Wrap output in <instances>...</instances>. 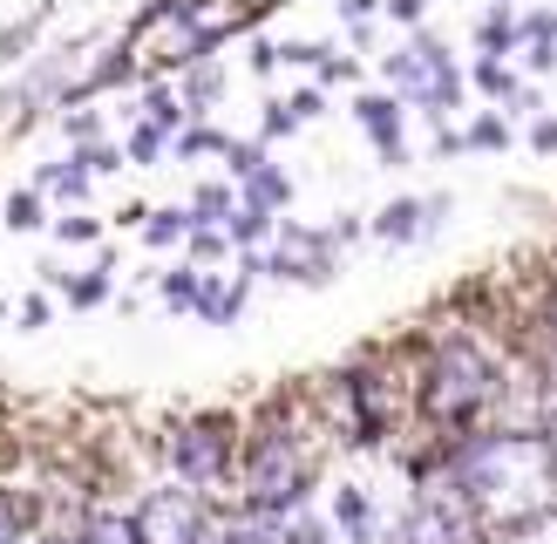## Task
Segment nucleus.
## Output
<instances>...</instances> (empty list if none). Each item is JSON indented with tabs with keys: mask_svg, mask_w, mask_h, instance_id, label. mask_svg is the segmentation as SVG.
<instances>
[{
	"mask_svg": "<svg viewBox=\"0 0 557 544\" xmlns=\"http://www.w3.org/2000/svg\"><path fill=\"white\" fill-rule=\"evenodd\" d=\"M429 462H442L476 504L483 531H523V524H544L557 510V470H550V449L544 435L531 429H476L462 443H442Z\"/></svg>",
	"mask_w": 557,
	"mask_h": 544,
	"instance_id": "nucleus-1",
	"label": "nucleus"
},
{
	"mask_svg": "<svg viewBox=\"0 0 557 544\" xmlns=\"http://www.w3.org/2000/svg\"><path fill=\"white\" fill-rule=\"evenodd\" d=\"M496 401H504V368L476 334H435L422 354V381H414V416H422L442 443L476 435Z\"/></svg>",
	"mask_w": 557,
	"mask_h": 544,
	"instance_id": "nucleus-2",
	"label": "nucleus"
},
{
	"mask_svg": "<svg viewBox=\"0 0 557 544\" xmlns=\"http://www.w3.org/2000/svg\"><path fill=\"white\" fill-rule=\"evenodd\" d=\"M163 456H171V470L184 490H198V497H218V490L238 483V462H245V435L225 422V416H190L163 435Z\"/></svg>",
	"mask_w": 557,
	"mask_h": 544,
	"instance_id": "nucleus-3",
	"label": "nucleus"
},
{
	"mask_svg": "<svg viewBox=\"0 0 557 544\" xmlns=\"http://www.w3.org/2000/svg\"><path fill=\"white\" fill-rule=\"evenodd\" d=\"M414 381H422V368L408 374L401 354H374L368 368H354L347 374V388H354V408H360V435L368 443H381L395 422L414 416Z\"/></svg>",
	"mask_w": 557,
	"mask_h": 544,
	"instance_id": "nucleus-4",
	"label": "nucleus"
},
{
	"mask_svg": "<svg viewBox=\"0 0 557 544\" xmlns=\"http://www.w3.org/2000/svg\"><path fill=\"white\" fill-rule=\"evenodd\" d=\"M129 54H136L144 69H184V62H198V54H211L205 14L190 8V0H157V8L136 21Z\"/></svg>",
	"mask_w": 557,
	"mask_h": 544,
	"instance_id": "nucleus-5",
	"label": "nucleus"
},
{
	"mask_svg": "<svg viewBox=\"0 0 557 544\" xmlns=\"http://www.w3.org/2000/svg\"><path fill=\"white\" fill-rule=\"evenodd\" d=\"M136 537L144 544H198L218 517H211V497H198V490H184V483H171V490H144L136 497Z\"/></svg>",
	"mask_w": 557,
	"mask_h": 544,
	"instance_id": "nucleus-6",
	"label": "nucleus"
},
{
	"mask_svg": "<svg viewBox=\"0 0 557 544\" xmlns=\"http://www.w3.org/2000/svg\"><path fill=\"white\" fill-rule=\"evenodd\" d=\"M387 75H395L422 109H449L456 102V69H449V54H442L435 41H414L401 54H387Z\"/></svg>",
	"mask_w": 557,
	"mask_h": 544,
	"instance_id": "nucleus-7",
	"label": "nucleus"
},
{
	"mask_svg": "<svg viewBox=\"0 0 557 544\" xmlns=\"http://www.w3.org/2000/svg\"><path fill=\"white\" fill-rule=\"evenodd\" d=\"M326 531H333V544H374V497L341 483L333 490V524Z\"/></svg>",
	"mask_w": 557,
	"mask_h": 544,
	"instance_id": "nucleus-8",
	"label": "nucleus"
},
{
	"mask_svg": "<svg viewBox=\"0 0 557 544\" xmlns=\"http://www.w3.org/2000/svg\"><path fill=\"white\" fill-rule=\"evenodd\" d=\"M265 265H272V272H286V280H326V272H333L326 245H320L313 232H286V245H278Z\"/></svg>",
	"mask_w": 557,
	"mask_h": 544,
	"instance_id": "nucleus-9",
	"label": "nucleus"
},
{
	"mask_svg": "<svg viewBox=\"0 0 557 544\" xmlns=\"http://www.w3.org/2000/svg\"><path fill=\"white\" fill-rule=\"evenodd\" d=\"M360 129L381 144L387 163H401V102L395 96H360Z\"/></svg>",
	"mask_w": 557,
	"mask_h": 544,
	"instance_id": "nucleus-10",
	"label": "nucleus"
},
{
	"mask_svg": "<svg viewBox=\"0 0 557 544\" xmlns=\"http://www.w3.org/2000/svg\"><path fill=\"white\" fill-rule=\"evenodd\" d=\"M75 544H144V537H136V517L129 510H89L75 524Z\"/></svg>",
	"mask_w": 557,
	"mask_h": 544,
	"instance_id": "nucleus-11",
	"label": "nucleus"
},
{
	"mask_svg": "<svg viewBox=\"0 0 557 544\" xmlns=\"http://www.w3.org/2000/svg\"><path fill=\"white\" fill-rule=\"evenodd\" d=\"M238 307H245V272H232V280H211V272H205L198 313H205V320H238Z\"/></svg>",
	"mask_w": 557,
	"mask_h": 544,
	"instance_id": "nucleus-12",
	"label": "nucleus"
},
{
	"mask_svg": "<svg viewBox=\"0 0 557 544\" xmlns=\"http://www.w3.org/2000/svg\"><path fill=\"white\" fill-rule=\"evenodd\" d=\"M374 232H381V238H414V232H429V205H422V198H395V205L374 218Z\"/></svg>",
	"mask_w": 557,
	"mask_h": 544,
	"instance_id": "nucleus-13",
	"label": "nucleus"
},
{
	"mask_svg": "<svg viewBox=\"0 0 557 544\" xmlns=\"http://www.w3.org/2000/svg\"><path fill=\"white\" fill-rule=\"evenodd\" d=\"M198 232V218H184V211H150L144 218V238L150 245H177V238H190Z\"/></svg>",
	"mask_w": 557,
	"mask_h": 544,
	"instance_id": "nucleus-14",
	"label": "nucleus"
},
{
	"mask_svg": "<svg viewBox=\"0 0 557 544\" xmlns=\"http://www.w3.org/2000/svg\"><path fill=\"white\" fill-rule=\"evenodd\" d=\"M27 531H35L27 504L14 497V490H0V544H27Z\"/></svg>",
	"mask_w": 557,
	"mask_h": 544,
	"instance_id": "nucleus-15",
	"label": "nucleus"
},
{
	"mask_svg": "<svg viewBox=\"0 0 557 544\" xmlns=\"http://www.w3.org/2000/svg\"><path fill=\"white\" fill-rule=\"evenodd\" d=\"M163 150H171V129L144 116V123H136V136H129V157H136V163H157Z\"/></svg>",
	"mask_w": 557,
	"mask_h": 544,
	"instance_id": "nucleus-16",
	"label": "nucleus"
},
{
	"mask_svg": "<svg viewBox=\"0 0 557 544\" xmlns=\"http://www.w3.org/2000/svg\"><path fill=\"white\" fill-rule=\"evenodd\" d=\"M82 184H89V171H82V157H69L62 171H41V177H35V190H54V198H75Z\"/></svg>",
	"mask_w": 557,
	"mask_h": 544,
	"instance_id": "nucleus-17",
	"label": "nucleus"
},
{
	"mask_svg": "<svg viewBox=\"0 0 557 544\" xmlns=\"http://www.w3.org/2000/svg\"><path fill=\"white\" fill-rule=\"evenodd\" d=\"M198 286H205V272H171V280H163V299H171V307H198Z\"/></svg>",
	"mask_w": 557,
	"mask_h": 544,
	"instance_id": "nucleus-18",
	"label": "nucleus"
},
{
	"mask_svg": "<svg viewBox=\"0 0 557 544\" xmlns=\"http://www.w3.org/2000/svg\"><path fill=\"white\" fill-rule=\"evenodd\" d=\"M225 211H232V190H225V184L198 190V225H205V232H211V225H218V218H225Z\"/></svg>",
	"mask_w": 557,
	"mask_h": 544,
	"instance_id": "nucleus-19",
	"label": "nucleus"
},
{
	"mask_svg": "<svg viewBox=\"0 0 557 544\" xmlns=\"http://www.w3.org/2000/svg\"><path fill=\"white\" fill-rule=\"evenodd\" d=\"M35 35H41V21H21V27H8V35H0V69H8V62H21V48L35 41Z\"/></svg>",
	"mask_w": 557,
	"mask_h": 544,
	"instance_id": "nucleus-20",
	"label": "nucleus"
},
{
	"mask_svg": "<svg viewBox=\"0 0 557 544\" xmlns=\"http://www.w3.org/2000/svg\"><path fill=\"white\" fill-rule=\"evenodd\" d=\"M102 293H109V272H82V280H69V299H75V307H96Z\"/></svg>",
	"mask_w": 557,
	"mask_h": 544,
	"instance_id": "nucleus-21",
	"label": "nucleus"
},
{
	"mask_svg": "<svg viewBox=\"0 0 557 544\" xmlns=\"http://www.w3.org/2000/svg\"><path fill=\"white\" fill-rule=\"evenodd\" d=\"M8 218H14L21 232H35V225H41V198H35V190H21V198L8 205Z\"/></svg>",
	"mask_w": 557,
	"mask_h": 544,
	"instance_id": "nucleus-22",
	"label": "nucleus"
},
{
	"mask_svg": "<svg viewBox=\"0 0 557 544\" xmlns=\"http://www.w3.org/2000/svg\"><path fill=\"white\" fill-rule=\"evenodd\" d=\"M218 89H225V82H218V69H198V75H190V102H218Z\"/></svg>",
	"mask_w": 557,
	"mask_h": 544,
	"instance_id": "nucleus-23",
	"label": "nucleus"
},
{
	"mask_svg": "<svg viewBox=\"0 0 557 544\" xmlns=\"http://www.w3.org/2000/svg\"><path fill=\"white\" fill-rule=\"evenodd\" d=\"M504 41H510V21H504V14H490V21H483V48H490V54H504Z\"/></svg>",
	"mask_w": 557,
	"mask_h": 544,
	"instance_id": "nucleus-24",
	"label": "nucleus"
},
{
	"mask_svg": "<svg viewBox=\"0 0 557 544\" xmlns=\"http://www.w3.org/2000/svg\"><path fill=\"white\" fill-rule=\"evenodd\" d=\"M469 144H483V150H496V144H504V123H496V116H483L476 129H469Z\"/></svg>",
	"mask_w": 557,
	"mask_h": 544,
	"instance_id": "nucleus-25",
	"label": "nucleus"
},
{
	"mask_svg": "<svg viewBox=\"0 0 557 544\" xmlns=\"http://www.w3.org/2000/svg\"><path fill=\"white\" fill-rule=\"evenodd\" d=\"M537 435H544V449H550V470H557V401L544 408V422H537Z\"/></svg>",
	"mask_w": 557,
	"mask_h": 544,
	"instance_id": "nucleus-26",
	"label": "nucleus"
},
{
	"mask_svg": "<svg viewBox=\"0 0 557 544\" xmlns=\"http://www.w3.org/2000/svg\"><path fill=\"white\" fill-rule=\"evenodd\" d=\"M62 238H96V218H62Z\"/></svg>",
	"mask_w": 557,
	"mask_h": 544,
	"instance_id": "nucleus-27",
	"label": "nucleus"
},
{
	"mask_svg": "<svg viewBox=\"0 0 557 544\" xmlns=\"http://www.w3.org/2000/svg\"><path fill=\"white\" fill-rule=\"evenodd\" d=\"M476 82H483V89H510V75L496 69V62H483V69H476Z\"/></svg>",
	"mask_w": 557,
	"mask_h": 544,
	"instance_id": "nucleus-28",
	"label": "nucleus"
},
{
	"mask_svg": "<svg viewBox=\"0 0 557 544\" xmlns=\"http://www.w3.org/2000/svg\"><path fill=\"white\" fill-rule=\"evenodd\" d=\"M374 8H381V0H341V14H347V21H368Z\"/></svg>",
	"mask_w": 557,
	"mask_h": 544,
	"instance_id": "nucleus-29",
	"label": "nucleus"
},
{
	"mask_svg": "<svg viewBox=\"0 0 557 544\" xmlns=\"http://www.w3.org/2000/svg\"><path fill=\"white\" fill-rule=\"evenodd\" d=\"M27 544H75V537H62V531H27Z\"/></svg>",
	"mask_w": 557,
	"mask_h": 544,
	"instance_id": "nucleus-30",
	"label": "nucleus"
},
{
	"mask_svg": "<svg viewBox=\"0 0 557 544\" xmlns=\"http://www.w3.org/2000/svg\"><path fill=\"white\" fill-rule=\"evenodd\" d=\"M395 14H401V21H414V14H422V0H395Z\"/></svg>",
	"mask_w": 557,
	"mask_h": 544,
	"instance_id": "nucleus-31",
	"label": "nucleus"
},
{
	"mask_svg": "<svg viewBox=\"0 0 557 544\" xmlns=\"http://www.w3.org/2000/svg\"><path fill=\"white\" fill-rule=\"evenodd\" d=\"M544 326H550V341H557V293H550V313H544Z\"/></svg>",
	"mask_w": 557,
	"mask_h": 544,
	"instance_id": "nucleus-32",
	"label": "nucleus"
},
{
	"mask_svg": "<svg viewBox=\"0 0 557 544\" xmlns=\"http://www.w3.org/2000/svg\"><path fill=\"white\" fill-rule=\"evenodd\" d=\"M550 388H557V354H550Z\"/></svg>",
	"mask_w": 557,
	"mask_h": 544,
	"instance_id": "nucleus-33",
	"label": "nucleus"
}]
</instances>
